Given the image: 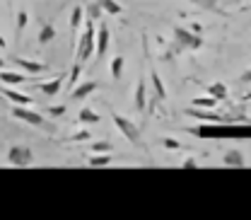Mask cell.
I'll return each instance as SVG.
<instances>
[{"instance_id":"cell-8","label":"cell","mask_w":251,"mask_h":220,"mask_svg":"<svg viewBox=\"0 0 251 220\" xmlns=\"http://www.w3.org/2000/svg\"><path fill=\"white\" fill-rule=\"evenodd\" d=\"M135 109L138 111H143L145 107H148V82H145V78H138V85H135Z\"/></svg>"},{"instance_id":"cell-29","label":"cell","mask_w":251,"mask_h":220,"mask_svg":"<svg viewBox=\"0 0 251 220\" xmlns=\"http://www.w3.org/2000/svg\"><path fill=\"white\" fill-rule=\"evenodd\" d=\"M162 143H164V148H169V150H179V148H181V143H179L176 138H162Z\"/></svg>"},{"instance_id":"cell-28","label":"cell","mask_w":251,"mask_h":220,"mask_svg":"<svg viewBox=\"0 0 251 220\" xmlns=\"http://www.w3.org/2000/svg\"><path fill=\"white\" fill-rule=\"evenodd\" d=\"M90 138H92L90 131H80V133H73V136H70L73 143H82V140H90Z\"/></svg>"},{"instance_id":"cell-27","label":"cell","mask_w":251,"mask_h":220,"mask_svg":"<svg viewBox=\"0 0 251 220\" xmlns=\"http://www.w3.org/2000/svg\"><path fill=\"white\" fill-rule=\"evenodd\" d=\"M27 22H29V15H27L25 10H20V12H17V36H20V34L25 31Z\"/></svg>"},{"instance_id":"cell-9","label":"cell","mask_w":251,"mask_h":220,"mask_svg":"<svg viewBox=\"0 0 251 220\" xmlns=\"http://www.w3.org/2000/svg\"><path fill=\"white\" fill-rule=\"evenodd\" d=\"M109 41H111V34L106 25H99V36H97V56L104 58V54L109 51Z\"/></svg>"},{"instance_id":"cell-3","label":"cell","mask_w":251,"mask_h":220,"mask_svg":"<svg viewBox=\"0 0 251 220\" xmlns=\"http://www.w3.org/2000/svg\"><path fill=\"white\" fill-rule=\"evenodd\" d=\"M174 41L184 49V51H198L203 46V36L193 34L191 29H184V27H176L174 29Z\"/></svg>"},{"instance_id":"cell-10","label":"cell","mask_w":251,"mask_h":220,"mask_svg":"<svg viewBox=\"0 0 251 220\" xmlns=\"http://www.w3.org/2000/svg\"><path fill=\"white\" fill-rule=\"evenodd\" d=\"M92 92H97V82L92 80H87V82H82V85H77L73 92L68 94L70 99H75V102H80V99H85V97H90Z\"/></svg>"},{"instance_id":"cell-18","label":"cell","mask_w":251,"mask_h":220,"mask_svg":"<svg viewBox=\"0 0 251 220\" xmlns=\"http://www.w3.org/2000/svg\"><path fill=\"white\" fill-rule=\"evenodd\" d=\"M56 34H58V31H56V27H53L51 22H44V25H41V29H39V36H36V39H39V44L44 46V44L53 41V39H56Z\"/></svg>"},{"instance_id":"cell-5","label":"cell","mask_w":251,"mask_h":220,"mask_svg":"<svg viewBox=\"0 0 251 220\" xmlns=\"http://www.w3.org/2000/svg\"><path fill=\"white\" fill-rule=\"evenodd\" d=\"M12 111V116L15 119H20V121H25V124H31V126H44V116L39 114V111H31L29 107H12L10 109Z\"/></svg>"},{"instance_id":"cell-15","label":"cell","mask_w":251,"mask_h":220,"mask_svg":"<svg viewBox=\"0 0 251 220\" xmlns=\"http://www.w3.org/2000/svg\"><path fill=\"white\" fill-rule=\"evenodd\" d=\"M85 7H80V5H75L73 7V15H70V31H73V39H75V34L80 29V25H85Z\"/></svg>"},{"instance_id":"cell-21","label":"cell","mask_w":251,"mask_h":220,"mask_svg":"<svg viewBox=\"0 0 251 220\" xmlns=\"http://www.w3.org/2000/svg\"><path fill=\"white\" fill-rule=\"evenodd\" d=\"M193 107L196 109H215L218 107V99H213V97H196L193 99Z\"/></svg>"},{"instance_id":"cell-34","label":"cell","mask_w":251,"mask_h":220,"mask_svg":"<svg viewBox=\"0 0 251 220\" xmlns=\"http://www.w3.org/2000/svg\"><path fill=\"white\" fill-rule=\"evenodd\" d=\"M0 49H5V39L2 36H0Z\"/></svg>"},{"instance_id":"cell-14","label":"cell","mask_w":251,"mask_h":220,"mask_svg":"<svg viewBox=\"0 0 251 220\" xmlns=\"http://www.w3.org/2000/svg\"><path fill=\"white\" fill-rule=\"evenodd\" d=\"M0 92L5 94L10 102H15L17 107H31V97L29 94H22V92H15V90H10V87H2Z\"/></svg>"},{"instance_id":"cell-26","label":"cell","mask_w":251,"mask_h":220,"mask_svg":"<svg viewBox=\"0 0 251 220\" xmlns=\"http://www.w3.org/2000/svg\"><path fill=\"white\" fill-rule=\"evenodd\" d=\"M111 155H92L90 157V165L92 167H106V165H111Z\"/></svg>"},{"instance_id":"cell-20","label":"cell","mask_w":251,"mask_h":220,"mask_svg":"<svg viewBox=\"0 0 251 220\" xmlns=\"http://www.w3.org/2000/svg\"><path fill=\"white\" fill-rule=\"evenodd\" d=\"M77 119H80V124H99V114L92 111V109H80V114H77Z\"/></svg>"},{"instance_id":"cell-2","label":"cell","mask_w":251,"mask_h":220,"mask_svg":"<svg viewBox=\"0 0 251 220\" xmlns=\"http://www.w3.org/2000/svg\"><path fill=\"white\" fill-rule=\"evenodd\" d=\"M109 114H111V121H114V126L121 131V136L124 138H128L133 145H143V140H140V131H138V126L133 124L128 116H124V114H119L116 109H109Z\"/></svg>"},{"instance_id":"cell-4","label":"cell","mask_w":251,"mask_h":220,"mask_svg":"<svg viewBox=\"0 0 251 220\" xmlns=\"http://www.w3.org/2000/svg\"><path fill=\"white\" fill-rule=\"evenodd\" d=\"M31 162H34L31 148H27V145H10V150H7V165H12V167H29Z\"/></svg>"},{"instance_id":"cell-12","label":"cell","mask_w":251,"mask_h":220,"mask_svg":"<svg viewBox=\"0 0 251 220\" xmlns=\"http://www.w3.org/2000/svg\"><path fill=\"white\" fill-rule=\"evenodd\" d=\"M63 87V75L61 78H53V80H49V82H39L36 85V90L44 94H49V97H53V94H58Z\"/></svg>"},{"instance_id":"cell-25","label":"cell","mask_w":251,"mask_h":220,"mask_svg":"<svg viewBox=\"0 0 251 220\" xmlns=\"http://www.w3.org/2000/svg\"><path fill=\"white\" fill-rule=\"evenodd\" d=\"M90 150H94V155H109L111 143H109V140H97V143H92V148H90Z\"/></svg>"},{"instance_id":"cell-22","label":"cell","mask_w":251,"mask_h":220,"mask_svg":"<svg viewBox=\"0 0 251 220\" xmlns=\"http://www.w3.org/2000/svg\"><path fill=\"white\" fill-rule=\"evenodd\" d=\"M99 5H101V10L109 12V15H121V12H124V7H121L116 0H99Z\"/></svg>"},{"instance_id":"cell-30","label":"cell","mask_w":251,"mask_h":220,"mask_svg":"<svg viewBox=\"0 0 251 220\" xmlns=\"http://www.w3.org/2000/svg\"><path fill=\"white\" fill-rule=\"evenodd\" d=\"M49 114H51L53 119H58V116H63V114H65V107H63V104H56V107H49Z\"/></svg>"},{"instance_id":"cell-1","label":"cell","mask_w":251,"mask_h":220,"mask_svg":"<svg viewBox=\"0 0 251 220\" xmlns=\"http://www.w3.org/2000/svg\"><path fill=\"white\" fill-rule=\"evenodd\" d=\"M97 54V29H94L92 20H85V31L80 36V44H77V61L87 63Z\"/></svg>"},{"instance_id":"cell-35","label":"cell","mask_w":251,"mask_h":220,"mask_svg":"<svg viewBox=\"0 0 251 220\" xmlns=\"http://www.w3.org/2000/svg\"><path fill=\"white\" fill-rule=\"evenodd\" d=\"M2 68H5V58H0V70H2Z\"/></svg>"},{"instance_id":"cell-19","label":"cell","mask_w":251,"mask_h":220,"mask_svg":"<svg viewBox=\"0 0 251 220\" xmlns=\"http://www.w3.org/2000/svg\"><path fill=\"white\" fill-rule=\"evenodd\" d=\"M222 162L229 165V167H244V165H247V160H244V155H242L239 150H227L225 157H222Z\"/></svg>"},{"instance_id":"cell-23","label":"cell","mask_w":251,"mask_h":220,"mask_svg":"<svg viewBox=\"0 0 251 220\" xmlns=\"http://www.w3.org/2000/svg\"><path fill=\"white\" fill-rule=\"evenodd\" d=\"M124 56H114V58H111V78H114V80H119V78H121V75H124Z\"/></svg>"},{"instance_id":"cell-24","label":"cell","mask_w":251,"mask_h":220,"mask_svg":"<svg viewBox=\"0 0 251 220\" xmlns=\"http://www.w3.org/2000/svg\"><path fill=\"white\" fill-rule=\"evenodd\" d=\"M101 12H104V10H101L99 2H90V5L85 7V15H87V20H92V22H97V20L101 17Z\"/></svg>"},{"instance_id":"cell-6","label":"cell","mask_w":251,"mask_h":220,"mask_svg":"<svg viewBox=\"0 0 251 220\" xmlns=\"http://www.w3.org/2000/svg\"><path fill=\"white\" fill-rule=\"evenodd\" d=\"M186 116H191V119H201V121H210V124H229V121H232L229 116L213 114V111H201V109H196V107L186 109Z\"/></svg>"},{"instance_id":"cell-32","label":"cell","mask_w":251,"mask_h":220,"mask_svg":"<svg viewBox=\"0 0 251 220\" xmlns=\"http://www.w3.org/2000/svg\"><path fill=\"white\" fill-rule=\"evenodd\" d=\"M239 80H242V82H251V68L249 70H244V73L239 75Z\"/></svg>"},{"instance_id":"cell-37","label":"cell","mask_w":251,"mask_h":220,"mask_svg":"<svg viewBox=\"0 0 251 220\" xmlns=\"http://www.w3.org/2000/svg\"><path fill=\"white\" fill-rule=\"evenodd\" d=\"M242 10H251V5H244V7H242Z\"/></svg>"},{"instance_id":"cell-17","label":"cell","mask_w":251,"mask_h":220,"mask_svg":"<svg viewBox=\"0 0 251 220\" xmlns=\"http://www.w3.org/2000/svg\"><path fill=\"white\" fill-rule=\"evenodd\" d=\"M82 68H85V63L82 61H73V68H70V75H68V92H73L75 87H77V78H80V73H82Z\"/></svg>"},{"instance_id":"cell-11","label":"cell","mask_w":251,"mask_h":220,"mask_svg":"<svg viewBox=\"0 0 251 220\" xmlns=\"http://www.w3.org/2000/svg\"><path fill=\"white\" fill-rule=\"evenodd\" d=\"M205 92H208V97H213L218 102H227L229 99V92H227V85L225 82H210L205 87Z\"/></svg>"},{"instance_id":"cell-36","label":"cell","mask_w":251,"mask_h":220,"mask_svg":"<svg viewBox=\"0 0 251 220\" xmlns=\"http://www.w3.org/2000/svg\"><path fill=\"white\" fill-rule=\"evenodd\" d=\"M191 2H196V5H203V0H191Z\"/></svg>"},{"instance_id":"cell-13","label":"cell","mask_w":251,"mask_h":220,"mask_svg":"<svg viewBox=\"0 0 251 220\" xmlns=\"http://www.w3.org/2000/svg\"><path fill=\"white\" fill-rule=\"evenodd\" d=\"M150 82L155 87V99L157 102H164L167 99V90H164V82H162V78H159V73L155 68H150Z\"/></svg>"},{"instance_id":"cell-16","label":"cell","mask_w":251,"mask_h":220,"mask_svg":"<svg viewBox=\"0 0 251 220\" xmlns=\"http://www.w3.org/2000/svg\"><path fill=\"white\" fill-rule=\"evenodd\" d=\"M0 82H5V85H22V82H29V78H27L25 73L5 70V73H0Z\"/></svg>"},{"instance_id":"cell-7","label":"cell","mask_w":251,"mask_h":220,"mask_svg":"<svg viewBox=\"0 0 251 220\" xmlns=\"http://www.w3.org/2000/svg\"><path fill=\"white\" fill-rule=\"evenodd\" d=\"M12 61L17 63L22 70H27V73H34V75H39V73H46L49 70V65L46 63H39V61H29V58H20V56H15Z\"/></svg>"},{"instance_id":"cell-31","label":"cell","mask_w":251,"mask_h":220,"mask_svg":"<svg viewBox=\"0 0 251 220\" xmlns=\"http://www.w3.org/2000/svg\"><path fill=\"white\" fill-rule=\"evenodd\" d=\"M181 167H198V160H196V157H186V160L181 162Z\"/></svg>"},{"instance_id":"cell-33","label":"cell","mask_w":251,"mask_h":220,"mask_svg":"<svg viewBox=\"0 0 251 220\" xmlns=\"http://www.w3.org/2000/svg\"><path fill=\"white\" fill-rule=\"evenodd\" d=\"M191 31H193V34H198V36H201V31H203V27H201V25H198V22H193V27H191Z\"/></svg>"}]
</instances>
